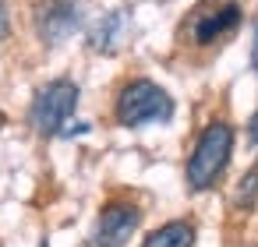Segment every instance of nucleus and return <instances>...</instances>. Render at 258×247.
I'll return each instance as SVG.
<instances>
[{"instance_id":"1","label":"nucleus","mask_w":258,"mask_h":247,"mask_svg":"<svg viewBox=\"0 0 258 247\" xmlns=\"http://www.w3.org/2000/svg\"><path fill=\"white\" fill-rule=\"evenodd\" d=\"M233 141H237V134L226 120H212L198 134V141L187 155V170H184V180H187L191 191H209V187L219 184L223 170L233 159Z\"/></svg>"},{"instance_id":"2","label":"nucleus","mask_w":258,"mask_h":247,"mask_svg":"<svg viewBox=\"0 0 258 247\" xmlns=\"http://www.w3.org/2000/svg\"><path fill=\"white\" fill-rule=\"evenodd\" d=\"M173 96L149 81V78H135L120 89L117 96V124L124 127H145V124H170L173 120Z\"/></svg>"},{"instance_id":"3","label":"nucleus","mask_w":258,"mask_h":247,"mask_svg":"<svg viewBox=\"0 0 258 247\" xmlns=\"http://www.w3.org/2000/svg\"><path fill=\"white\" fill-rule=\"evenodd\" d=\"M75 106H78V85L71 78H53L36 92L32 106H29V124L46 138L64 134L68 120L75 117Z\"/></svg>"},{"instance_id":"4","label":"nucleus","mask_w":258,"mask_h":247,"mask_svg":"<svg viewBox=\"0 0 258 247\" xmlns=\"http://www.w3.org/2000/svg\"><path fill=\"white\" fill-rule=\"evenodd\" d=\"M240 25V4L237 0H202L191 11V18L184 22V32L195 46H209L216 39H223L226 32H233Z\"/></svg>"},{"instance_id":"5","label":"nucleus","mask_w":258,"mask_h":247,"mask_svg":"<svg viewBox=\"0 0 258 247\" xmlns=\"http://www.w3.org/2000/svg\"><path fill=\"white\" fill-rule=\"evenodd\" d=\"M142 222V212L127 201H110L99 215H96V226L89 233V247H124L135 229Z\"/></svg>"},{"instance_id":"6","label":"nucleus","mask_w":258,"mask_h":247,"mask_svg":"<svg viewBox=\"0 0 258 247\" xmlns=\"http://www.w3.org/2000/svg\"><path fill=\"white\" fill-rule=\"evenodd\" d=\"M36 25L43 43H64L71 32H78L82 25V4L78 0H43L36 11Z\"/></svg>"},{"instance_id":"7","label":"nucleus","mask_w":258,"mask_h":247,"mask_svg":"<svg viewBox=\"0 0 258 247\" xmlns=\"http://www.w3.org/2000/svg\"><path fill=\"white\" fill-rule=\"evenodd\" d=\"M195 222L191 219H170V222H163L159 229H152L145 240H142V247H195Z\"/></svg>"},{"instance_id":"8","label":"nucleus","mask_w":258,"mask_h":247,"mask_svg":"<svg viewBox=\"0 0 258 247\" xmlns=\"http://www.w3.org/2000/svg\"><path fill=\"white\" fill-rule=\"evenodd\" d=\"M124 29H127V15L124 11H110L92 32H89V46L99 50V53H113L124 39Z\"/></svg>"},{"instance_id":"9","label":"nucleus","mask_w":258,"mask_h":247,"mask_svg":"<svg viewBox=\"0 0 258 247\" xmlns=\"http://www.w3.org/2000/svg\"><path fill=\"white\" fill-rule=\"evenodd\" d=\"M254 201H258V162L247 166V170L240 173L237 187H233V208H237V212H251Z\"/></svg>"},{"instance_id":"10","label":"nucleus","mask_w":258,"mask_h":247,"mask_svg":"<svg viewBox=\"0 0 258 247\" xmlns=\"http://www.w3.org/2000/svg\"><path fill=\"white\" fill-rule=\"evenodd\" d=\"M247 138H251V145H258V113L247 120Z\"/></svg>"},{"instance_id":"11","label":"nucleus","mask_w":258,"mask_h":247,"mask_svg":"<svg viewBox=\"0 0 258 247\" xmlns=\"http://www.w3.org/2000/svg\"><path fill=\"white\" fill-rule=\"evenodd\" d=\"M8 25H11V22H8V8H4V0H0V39L8 36Z\"/></svg>"},{"instance_id":"12","label":"nucleus","mask_w":258,"mask_h":247,"mask_svg":"<svg viewBox=\"0 0 258 247\" xmlns=\"http://www.w3.org/2000/svg\"><path fill=\"white\" fill-rule=\"evenodd\" d=\"M251 64H254V71H258V36H254V46H251Z\"/></svg>"},{"instance_id":"13","label":"nucleus","mask_w":258,"mask_h":247,"mask_svg":"<svg viewBox=\"0 0 258 247\" xmlns=\"http://www.w3.org/2000/svg\"><path fill=\"white\" fill-rule=\"evenodd\" d=\"M39 247H50V243H46V240H43V243H39Z\"/></svg>"}]
</instances>
